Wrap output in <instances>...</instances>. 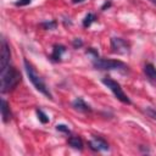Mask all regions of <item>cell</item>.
<instances>
[{"mask_svg":"<svg viewBox=\"0 0 156 156\" xmlns=\"http://www.w3.org/2000/svg\"><path fill=\"white\" fill-rule=\"evenodd\" d=\"M21 82V73L13 66H6L0 69V90L1 93H7L15 89Z\"/></svg>","mask_w":156,"mask_h":156,"instance_id":"1","label":"cell"},{"mask_svg":"<svg viewBox=\"0 0 156 156\" xmlns=\"http://www.w3.org/2000/svg\"><path fill=\"white\" fill-rule=\"evenodd\" d=\"M24 68H26V72H27V74H28L29 80H30L32 84L35 87V89H37L38 91H40L41 94H44L46 98L52 99V95H51V93L49 91V89L46 88V84L44 83L43 78L37 73L35 68H34L27 60H24Z\"/></svg>","mask_w":156,"mask_h":156,"instance_id":"2","label":"cell"},{"mask_svg":"<svg viewBox=\"0 0 156 156\" xmlns=\"http://www.w3.org/2000/svg\"><path fill=\"white\" fill-rule=\"evenodd\" d=\"M93 65L96 69L110 71V69H127V65L119 60H110V58H101L96 57L93 58Z\"/></svg>","mask_w":156,"mask_h":156,"instance_id":"3","label":"cell"},{"mask_svg":"<svg viewBox=\"0 0 156 156\" xmlns=\"http://www.w3.org/2000/svg\"><path fill=\"white\" fill-rule=\"evenodd\" d=\"M102 83L113 93V95L121 101V102H123V104H127V105H130V99L124 94V91L122 90V88H121V85H119V83H117L116 80H113V79H111L110 77H105V78H102Z\"/></svg>","mask_w":156,"mask_h":156,"instance_id":"4","label":"cell"},{"mask_svg":"<svg viewBox=\"0 0 156 156\" xmlns=\"http://www.w3.org/2000/svg\"><path fill=\"white\" fill-rule=\"evenodd\" d=\"M10 58H11V51L10 46L6 41V39H1V45H0V69L5 68L6 66L10 65Z\"/></svg>","mask_w":156,"mask_h":156,"instance_id":"5","label":"cell"},{"mask_svg":"<svg viewBox=\"0 0 156 156\" xmlns=\"http://www.w3.org/2000/svg\"><path fill=\"white\" fill-rule=\"evenodd\" d=\"M129 44L122 38H111V49L115 54H127L129 52Z\"/></svg>","mask_w":156,"mask_h":156,"instance_id":"6","label":"cell"},{"mask_svg":"<svg viewBox=\"0 0 156 156\" xmlns=\"http://www.w3.org/2000/svg\"><path fill=\"white\" fill-rule=\"evenodd\" d=\"M88 145L93 151H107L108 150V144L106 143L105 139H102L100 136H96V138L91 139L88 143Z\"/></svg>","mask_w":156,"mask_h":156,"instance_id":"7","label":"cell"},{"mask_svg":"<svg viewBox=\"0 0 156 156\" xmlns=\"http://www.w3.org/2000/svg\"><path fill=\"white\" fill-rule=\"evenodd\" d=\"M66 52V46L61 45V44H55L54 49H52V54L50 55V60L54 62H58L62 58V55Z\"/></svg>","mask_w":156,"mask_h":156,"instance_id":"8","label":"cell"},{"mask_svg":"<svg viewBox=\"0 0 156 156\" xmlns=\"http://www.w3.org/2000/svg\"><path fill=\"white\" fill-rule=\"evenodd\" d=\"M0 111H1V117H2V121L5 123H7L10 119H11V110H10V106L7 104V101L5 99H1V106H0Z\"/></svg>","mask_w":156,"mask_h":156,"instance_id":"9","label":"cell"},{"mask_svg":"<svg viewBox=\"0 0 156 156\" xmlns=\"http://www.w3.org/2000/svg\"><path fill=\"white\" fill-rule=\"evenodd\" d=\"M144 73L151 83L156 84V67L152 63H146L144 66Z\"/></svg>","mask_w":156,"mask_h":156,"instance_id":"10","label":"cell"},{"mask_svg":"<svg viewBox=\"0 0 156 156\" xmlns=\"http://www.w3.org/2000/svg\"><path fill=\"white\" fill-rule=\"evenodd\" d=\"M72 105H73V107H74L76 110L80 111V112H91V107H90L82 98H77V99L72 102Z\"/></svg>","mask_w":156,"mask_h":156,"instance_id":"11","label":"cell"},{"mask_svg":"<svg viewBox=\"0 0 156 156\" xmlns=\"http://www.w3.org/2000/svg\"><path fill=\"white\" fill-rule=\"evenodd\" d=\"M68 144L76 150H83V140L79 136H69L68 138Z\"/></svg>","mask_w":156,"mask_h":156,"instance_id":"12","label":"cell"},{"mask_svg":"<svg viewBox=\"0 0 156 156\" xmlns=\"http://www.w3.org/2000/svg\"><path fill=\"white\" fill-rule=\"evenodd\" d=\"M95 20H96V17H95L94 13H88V15L84 17V20H83V26H84L85 28H88V27H90V24H91Z\"/></svg>","mask_w":156,"mask_h":156,"instance_id":"13","label":"cell"},{"mask_svg":"<svg viewBox=\"0 0 156 156\" xmlns=\"http://www.w3.org/2000/svg\"><path fill=\"white\" fill-rule=\"evenodd\" d=\"M37 116H38V119H39L41 123L45 124V123L49 122V117H48L46 113L43 112V110H39V108H38V110H37Z\"/></svg>","mask_w":156,"mask_h":156,"instance_id":"14","label":"cell"},{"mask_svg":"<svg viewBox=\"0 0 156 156\" xmlns=\"http://www.w3.org/2000/svg\"><path fill=\"white\" fill-rule=\"evenodd\" d=\"M57 26V22L56 21H50V22H43L40 23V27H43L44 29H55Z\"/></svg>","mask_w":156,"mask_h":156,"instance_id":"15","label":"cell"},{"mask_svg":"<svg viewBox=\"0 0 156 156\" xmlns=\"http://www.w3.org/2000/svg\"><path fill=\"white\" fill-rule=\"evenodd\" d=\"M144 112L149 117H151L152 119H156V108H154V107H146V108H144Z\"/></svg>","mask_w":156,"mask_h":156,"instance_id":"16","label":"cell"},{"mask_svg":"<svg viewBox=\"0 0 156 156\" xmlns=\"http://www.w3.org/2000/svg\"><path fill=\"white\" fill-rule=\"evenodd\" d=\"M56 129H57L58 132L65 133V134H71V130H69V128H68L66 124H57V126H56Z\"/></svg>","mask_w":156,"mask_h":156,"instance_id":"17","label":"cell"},{"mask_svg":"<svg viewBox=\"0 0 156 156\" xmlns=\"http://www.w3.org/2000/svg\"><path fill=\"white\" fill-rule=\"evenodd\" d=\"M73 46L74 48H80L82 45H83V41H82V39H79V38H76V39H73Z\"/></svg>","mask_w":156,"mask_h":156,"instance_id":"18","label":"cell"},{"mask_svg":"<svg viewBox=\"0 0 156 156\" xmlns=\"http://www.w3.org/2000/svg\"><path fill=\"white\" fill-rule=\"evenodd\" d=\"M32 0H18L16 1V6H26V5H29Z\"/></svg>","mask_w":156,"mask_h":156,"instance_id":"19","label":"cell"},{"mask_svg":"<svg viewBox=\"0 0 156 156\" xmlns=\"http://www.w3.org/2000/svg\"><path fill=\"white\" fill-rule=\"evenodd\" d=\"M110 6H111V2H110V1H107V2H105V4L102 5V7H101V10H105L106 7H110Z\"/></svg>","mask_w":156,"mask_h":156,"instance_id":"20","label":"cell"},{"mask_svg":"<svg viewBox=\"0 0 156 156\" xmlns=\"http://www.w3.org/2000/svg\"><path fill=\"white\" fill-rule=\"evenodd\" d=\"M83 1H85V0H72L73 4H80V2H83Z\"/></svg>","mask_w":156,"mask_h":156,"instance_id":"21","label":"cell"},{"mask_svg":"<svg viewBox=\"0 0 156 156\" xmlns=\"http://www.w3.org/2000/svg\"><path fill=\"white\" fill-rule=\"evenodd\" d=\"M150 1H151V2H154V4L156 5V0H150Z\"/></svg>","mask_w":156,"mask_h":156,"instance_id":"22","label":"cell"}]
</instances>
